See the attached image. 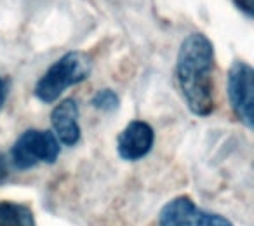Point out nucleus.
<instances>
[{
    "label": "nucleus",
    "instance_id": "nucleus-3",
    "mask_svg": "<svg viewBox=\"0 0 254 226\" xmlns=\"http://www.w3.org/2000/svg\"><path fill=\"white\" fill-rule=\"evenodd\" d=\"M60 141L51 131H26L11 148V162L16 169L26 170L37 164H54L60 157Z\"/></svg>",
    "mask_w": 254,
    "mask_h": 226
},
{
    "label": "nucleus",
    "instance_id": "nucleus-7",
    "mask_svg": "<svg viewBox=\"0 0 254 226\" xmlns=\"http://www.w3.org/2000/svg\"><path fill=\"white\" fill-rule=\"evenodd\" d=\"M78 105L75 99H63L51 113L53 134L66 146H73L80 139V125H78Z\"/></svg>",
    "mask_w": 254,
    "mask_h": 226
},
{
    "label": "nucleus",
    "instance_id": "nucleus-11",
    "mask_svg": "<svg viewBox=\"0 0 254 226\" xmlns=\"http://www.w3.org/2000/svg\"><path fill=\"white\" fill-rule=\"evenodd\" d=\"M5 94H7V89H5V82L2 80V77H0V108H2V105L5 103Z\"/></svg>",
    "mask_w": 254,
    "mask_h": 226
},
{
    "label": "nucleus",
    "instance_id": "nucleus-9",
    "mask_svg": "<svg viewBox=\"0 0 254 226\" xmlns=\"http://www.w3.org/2000/svg\"><path fill=\"white\" fill-rule=\"evenodd\" d=\"M92 106L96 110H103V112H113L119 108V96L110 89L99 91L92 99Z\"/></svg>",
    "mask_w": 254,
    "mask_h": 226
},
{
    "label": "nucleus",
    "instance_id": "nucleus-10",
    "mask_svg": "<svg viewBox=\"0 0 254 226\" xmlns=\"http://www.w3.org/2000/svg\"><path fill=\"white\" fill-rule=\"evenodd\" d=\"M9 176V166H7V160H5V157L0 153V184L4 183L5 179H7Z\"/></svg>",
    "mask_w": 254,
    "mask_h": 226
},
{
    "label": "nucleus",
    "instance_id": "nucleus-2",
    "mask_svg": "<svg viewBox=\"0 0 254 226\" xmlns=\"http://www.w3.org/2000/svg\"><path fill=\"white\" fill-rule=\"evenodd\" d=\"M92 61L85 53L71 51L46 71L35 87V96L44 103H54L71 85L80 84L91 75Z\"/></svg>",
    "mask_w": 254,
    "mask_h": 226
},
{
    "label": "nucleus",
    "instance_id": "nucleus-5",
    "mask_svg": "<svg viewBox=\"0 0 254 226\" xmlns=\"http://www.w3.org/2000/svg\"><path fill=\"white\" fill-rule=\"evenodd\" d=\"M253 68L244 61H237L228 73V94L232 106L239 118L253 127V94H254Z\"/></svg>",
    "mask_w": 254,
    "mask_h": 226
},
{
    "label": "nucleus",
    "instance_id": "nucleus-6",
    "mask_svg": "<svg viewBox=\"0 0 254 226\" xmlns=\"http://www.w3.org/2000/svg\"><path fill=\"white\" fill-rule=\"evenodd\" d=\"M153 141H155V132L152 125L143 120H132L119 134L117 152L120 159L127 162H136L148 155L150 150L153 148Z\"/></svg>",
    "mask_w": 254,
    "mask_h": 226
},
{
    "label": "nucleus",
    "instance_id": "nucleus-8",
    "mask_svg": "<svg viewBox=\"0 0 254 226\" xmlns=\"http://www.w3.org/2000/svg\"><path fill=\"white\" fill-rule=\"evenodd\" d=\"M0 226H35V218L26 205L0 202Z\"/></svg>",
    "mask_w": 254,
    "mask_h": 226
},
{
    "label": "nucleus",
    "instance_id": "nucleus-4",
    "mask_svg": "<svg viewBox=\"0 0 254 226\" xmlns=\"http://www.w3.org/2000/svg\"><path fill=\"white\" fill-rule=\"evenodd\" d=\"M160 226H233L226 218L205 212L188 197H176L164 205L159 216Z\"/></svg>",
    "mask_w": 254,
    "mask_h": 226
},
{
    "label": "nucleus",
    "instance_id": "nucleus-1",
    "mask_svg": "<svg viewBox=\"0 0 254 226\" xmlns=\"http://www.w3.org/2000/svg\"><path fill=\"white\" fill-rule=\"evenodd\" d=\"M212 66L214 47L211 40L202 33L187 37L178 53L176 77L188 108L198 117H205L214 110Z\"/></svg>",
    "mask_w": 254,
    "mask_h": 226
}]
</instances>
